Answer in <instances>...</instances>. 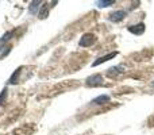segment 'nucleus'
Wrapping results in <instances>:
<instances>
[{
  "label": "nucleus",
  "instance_id": "7",
  "mask_svg": "<svg viewBox=\"0 0 154 135\" xmlns=\"http://www.w3.org/2000/svg\"><path fill=\"white\" fill-rule=\"evenodd\" d=\"M109 101V96L108 95H100L97 97H95L92 100V104H96V106H103V104H107Z\"/></svg>",
  "mask_w": 154,
  "mask_h": 135
},
{
  "label": "nucleus",
  "instance_id": "2",
  "mask_svg": "<svg viewBox=\"0 0 154 135\" xmlns=\"http://www.w3.org/2000/svg\"><path fill=\"white\" fill-rule=\"evenodd\" d=\"M95 42H96V37L93 34H84L81 37V39H80L79 45L82 46V48H88V46L93 45Z\"/></svg>",
  "mask_w": 154,
  "mask_h": 135
},
{
  "label": "nucleus",
  "instance_id": "12",
  "mask_svg": "<svg viewBox=\"0 0 154 135\" xmlns=\"http://www.w3.org/2000/svg\"><path fill=\"white\" fill-rule=\"evenodd\" d=\"M153 87H154V82H153Z\"/></svg>",
  "mask_w": 154,
  "mask_h": 135
},
{
  "label": "nucleus",
  "instance_id": "6",
  "mask_svg": "<svg viewBox=\"0 0 154 135\" xmlns=\"http://www.w3.org/2000/svg\"><path fill=\"white\" fill-rule=\"evenodd\" d=\"M125 72V68L123 66H112V68H109L108 69V72H107V76L108 77H116L118 74H120V73H123Z\"/></svg>",
  "mask_w": 154,
  "mask_h": 135
},
{
  "label": "nucleus",
  "instance_id": "9",
  "mask_svg": "<svg viewBox=\"0 0 154 135\" xmlns=\"http://www.w3.org/2000/svg\"><path fill=\"white\" fill-rule=\"evenodd\" d=\"M48 14H49V7L46 4H43L42 7H41V10H39V12H38V18H41V19H45L46 16H48Z\"/></svg>",
  "mask_w": 154,
  "mask_h": 135
},
{
  "label": "nucleus",
  "instance_id": "5",
  "mask_svg": "<svg viewBox=\"0 0 154 135\" xmlns=\"http://www.w3.org/2000/svg\"><path fill=\"white\" fill-rule=\"evenodd\" d=\"M116 51H112V53H108L107 56H103V57H99L97 60H96L95 62L92 64V66H97V65H100V64H103V62H107V61H109L111 58H114L115 56H116Z\"/></svg>",
  "mask_w": 154,
  "mask_h": 135
},
{
  "label": "nucleus",
  "instance_id": "11",
  "mask_svg": "<svg viewBox=\"0 0 154 135\" xmlns=\"http://www.w3.org/2000/svg\"><path fill=\"white\" fill-rule=\"evenodd\" d=\"M5 96H7V89H3L2 95H0V104H3V100L5 99Z\"/></svg>",
  "mask_w": 154,
  "mask_h": 135
},
{
  "label": "nucleus",
  "instance_id": "10",
  "mask_svg": "<svg viewBox=\"0 0 154 135\" xmlns=\"http://www.w3.org/2000/svg\"><path fill=\"white\" fill-rule=\"evenodd\" d=\"M96 4H97V7L104 8V7H108V5L115 4V0H101V2H97Z\"/></svg>",
  "mask_w": 154,
  "mask_h": 135
},
{
  "label": "nucleus",
  "instance_id": "3",
  "mask_svg": "<svg viewBox=\"0 0 154 135\" xmlns=\"http://www.w3.org/2000/svg\"><path fill=\"white\" fill-rule=\"evenodd\" d=\"M128 31L134 35H142L145 32V23H138V24H133V26H128Z\"/></svg>",
  "mask_w": 154,
  "mask_h": 135
},
{
  "label": "nucleus",
  "instance_id": "8",
  "mask_svg": "<svg viewBox=\"0 0 154 135\" xmlns=\"http://www.w3.org/2000/svg\"><path fill=\"white\" fill-rule=\"evenodd\" d=\"M41 2H31L30 3V7H29V11L30 14H35L38 11L39 12V8H41Z\"/></svg>",
  "mask_w": 154,
  "mask_h": 135
},
{
  "label": "nucleus",
  "instance_id": "4",
  "mask_svg": "<svg viewBox=\"0 0 154 135\" xmlns=\"http://www.w3.org/2000/svg\"><path fill=\"white\" fill-rule=\"evenodd\" d=\"M126 16V11L120 10V11H115V12H112L111 15H109V20L111 22H115V23H118V22L123 20Z\"/></svg>",
  "mask_w": 154,
  "mask_h": 135
},
{
  "label": "nucleus",
  "instance_id": "1",
  "mask_svg": "<svg viewBox=\"0 0 154 135\" xmlns=\"http://www.w3.org/2000/svg\"><path fill=\"white\" fill-rule=\"evenodd\" d=\"M87 87H100L103 85V77L100 74H95V76H89L85 81Z\"/></svg>",
  "mask_w": 154,
  "mask_h": 135
}]
</instances>
